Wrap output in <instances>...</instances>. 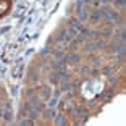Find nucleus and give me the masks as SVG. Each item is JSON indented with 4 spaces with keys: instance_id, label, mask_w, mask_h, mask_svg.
<instances>
[{
    "instance_id": "obj_1",
    "label": "nucleus",
    "mask_w": 126,
    "mask_h": 126,
    "mask_svg": "<svg viewBox=\"0 0 126 126\" xmlns=\"http://www.w3.org/2000/svg\"><path fill=\"white\" fill-rule=\"evenodd\" d=\"M68 62H70V63H76V62H79V57H78V55H71Z\"/></svg>"
},
{
    "instance_id": "obj_3",
    "label": "nucleus",
    "mask_w": 126,
    "mask_h": 126,
    "mask_svg": "<svg viewBox=\"0 0 126 126\" xmlns=\"http://www.w3.org/2000/svg\"><path fill=\"white\" fill-rule=\"evenodd\" d=\"M99 18H100V11H95V13L92 15V18H90V21H94V23H95V21H97Z\"/></svg>"
},
{
    "instance_id": "obj_2",
    "label": "nucleus",
    "mask_w": 126,
    "mask_h": 126,
    "mask_svg": "<svg viewBox=\"0 0 126 126\" xmlns=\"http://www.w3.org/2000/svg\"><path fill=\"white\" fill-rule=\"evenodd\" d=\"M45 117L47 118H55V112L54 110H47V112H45Z\"/></svg>"
},
{
    "instance_id": "obj_5",
    "label": "nucleus",
    "mask_w": 126,
    "mask_h": 126,
    "mask_svg": "<svg viewBox=\"0 0 126 126\" xmlns=\"http://www.w3.org/2000/svg\"><path fill=\"white\" fill-rule=\"evenodd\" d=\"M117 3L118 5H125V0H117Z\"/></svg>"
},
{
    "instance_id": "obj_4",
    "label": "nucleus",
    "mask_w": 126,
    "mask_h": 126,
    "mask_svg": "<svg viewBox=\"0 0 126 126\" xmlns=\"http://www.w3.org/2000/svg\"><path fill=\"white\" fill-rule=\"evenodd\" d=\"M21 125H32V121H29V120L27 121H21Z\"/></svg>"
},
{
    "instance_id": "obj_6",
    "label": "nucleus",
    "mask_w": 126,
    "mask_h": 126,
    "mask_svg": "<svg viewBox=\"0 0 126 126\" xmlns=\"http://www.w3.org/2000/svg\"><path fill=\"white\" fill-rule=\"evenodd\" d=\"M104 2H108V0H104Z\"/></svg>"
}]
</instances>
